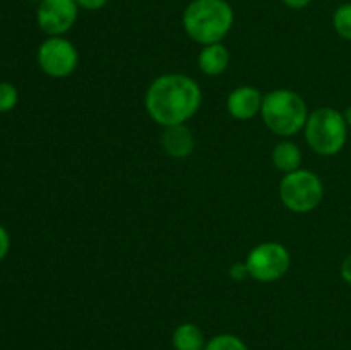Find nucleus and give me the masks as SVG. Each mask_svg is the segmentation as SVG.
Here are the masks:
<instances>
[{"label":"nucleus","mask_w":351,"mask_h":350,"mask_svg":"<svg viewBox=\"0 0 351 350\" xmlns=\"http://www.w3.org/2000/svg\"><path fill=\"white\" fill-rule=\"evenodd\" d=\"M202 105V89L195 79L180 72L158 75L144 95V108L161 127L187 124Z\"/></svg>","instance_id":"f257e3e1"},{"label":"nucleus","mask_w":351,"mask_h":350,"mask_svg":"<svg viewBox=\"0 0 351 350\" xmlns=\"http://www.w3.org/2000/svg\"><path fill=\"white\" fill-rule=\"evenodd\" d=\"M235 24V10L228 0H191L182 14L185 34L201 47L221 43Z\"/></svg>","instance_id":"f03ea898"},{"label":"nucleus","mask_w":351,"mask_h":350,"mask_svg":"<svg viewBox=\"0 0 351 350\" xmlns=\"http://www.w3.org/2000/svg\"><path fill=\"white\" fill-rule=\"evenodd\" d=\"M261 117L271 132L288 139L304 130L308 119V108L305 100L297 91L278 88L264 95Z\"/></svg>","instance_id":"7ed1b4c3"},{"label":"nucleus","mask_w":351,"mask_h":350,"mask_svg":"<svg viewBox=\"0 0 351 350\" xmlns=\"http://www.w3.org/2000/svg\"><path fill=\"white\" fill-rule=\"evenodd\" d=\"M348 124L345 113L332 106H319L308 113L304 134L308 148L321 156L341 153L348 143Z\"/></svg>","instance_id":"20e7f679"},{"label":"nucleus","mask_w":351,"mask_h":350,"mask_svg":"<svg viewBox=\"0 0 351 350\" xmlns=\"http://www.w3.org/2000/svg\"><path fill=\"white\" fill-rule=\"evenodd\" d=\"M278 194L285 208L290 209L291 213L304 215L321 206L324 199V184L315 172L308 168H298L283 175Z\"/></svg>","instance_id":"39448f33"},{"label":"nucleus","mask_w":351,"mask_h":350,"mask_svg":"<svg viewBox=\"0 0 351 350\" xmlns=\"http://www.w3.org/2000/svg\"><path fill=\"white\" fill-rule=\"evenodd\" d=\"M247 271L259 283H273L288 273L291 264L290 250L280 242H261L245 257Z\"/></svg>","instance_id":"423d86ee"},{"label":"nucleus","mask_w":351,"mask_h":350,"mask_svg":"<svg viewBox=\"0 0 351 350\" xmlns=\"http://www.w3.org/2000/svg\"><path fill=\"white\" fill-rule=\"evenodd\" d=\"M38 67L51 79H65L79 65V51L65 36H48L38 47Z\"/></svg>","instance_id":"0eeeda50"},{"label":"nucleus","mask_w":351,"mask_h":350,"mask_svg":"<svg viewBox=\"0 0 351 350\" xmlns=\"http://www.w3.org/2000/svg\"><path fill=\"white\" fill-rule=\"evenodd\" d=\"M79 10L75 0H43L36 9L38 27L48 36H64L77 23Z\"/></svg>","instance_id":"6e6552de"},{"label":"nucleus","mask_w":351,"mask_h":350,"mask_svg":"<svg viewBox=\"0 0 351 350\" xmlns=\"http://www.w3.org/2000/svg\"><path fill=\"white\" fill-rule=\"evenodd\" d=\"M263 100L264 95L256 86H239L226 98V112L235 120L247 122V120H252L261 115Z\"/></svg>","instance_id":"1a4fd4ad"},{"label":"nucleus","mask_w":351,"mask_h":350,"mask_svg":"<svg viewBox=\"0 0 351 350\" xmlns=\"http://www.w3.org/2000/svg\"><path fill=\"white\" fill-rule=\"evenodd\" d=\"M161 146L168 156L177 158V160L187 158L195 148L194 134L189 129L187 124L165 127L163 134H161Z\"/></svg>","instance_id":"9d476101"},{"label":"nucleus","mask_w":351,"mask_h":350,"mask_svg":"<svg viewBox=\"0 0 351 350\" xmlns=\"http://www.w3.org/2000/svg\"><path fill=\"white\" fill-rule=\"evenodd\" d=\"M230 62H232V55H230L228 47L223 45V41L221 43L204 45L197 55L199 71L209 78L221 75L228 69Z\"/></svg>","instance_id":"9b49d317"},{"label":"nucleus","mask_w":351,"mask_h":350,"mask_svg":"<svg viewBox=\"0 0 351 350\" xmlns=\"http://www.w3.org/2000/svg\"><path fill=\"white\" fill-rule=\"evenodd\" d=\"M271 160L278 170L283 172V174H290V172L302 168V150L293 141L283 139L273 148Z\"/></svg>","instance_id":"f8f14e48"},{"label":"nucleus","mask_w":351,"mask_h":350,"mask_svg":"<svg viewBox=\"0 0 351 350\" xmlns=\"http://www.w3.org/2000/svg\"><path fill=\"white\" fill-rule=\"evenodd\" d=\"M206 343L208 340L204 331L194 323H182L171 335V345L175 350H204Z\"/></svg>","instance_id":"ddd939ff"},{"label":"nucleus","mask_w":351,"mask_h":350,"mask_svg":"<svg viewBox=\"0 0 351 350\" xmlns=\"http://www.w3.org/2000/svg\"><path fill=\"white\" fill-rule=\"evenodd\" d=\"M332 27L336 34L345 41H351V2L336 7L332 12Z\"/></svg>","instance_id":"4468645a"},{"label":"nucleus","mask_w":351,"mask_h":350,"mask_svg":"<svg viewBox=\"0 0 351 350\" xmlns=\"http://www.w3.org/2000/svg\"><path fill=\"white\" fill-rule=\"evenodd\" d=\"M204 350H249V347L240 336L232 335V333H221V335H216L208 340Z\"/></svg>","instance_id":"2eb2a0df"},{"label":"nucleus","mask_w":351,"mask_h":350,"mask_svg":"<svg viewBox=\"0 0 351 350\" xmlns=\"http://www.w3.org/2000/svg\"><path fill=\"white\" fill-rule=\"evenodd\" d=\"M19 102V91L12 82H0V113H7L14 110Z\"/></svg>","instance_id":"dca6fc26"},{"label":"nucleus","mask_w":351,"mask_h":350,"mask_svg":"<svg viewBox=\"0 0 351 350\" xmlns=\"http://www.w3.org/2000/svg\"><path fill=\"white\" fill-rule=\"evenodd\" d=\"M75 3L79 5V9L95 12V10H101L103 7H106L108 0H75Z\"/></svg>","instance_id":"f3484780"},{"label":"nucleus","mask_w":351,"mask_h":350,"mask_svg":"<svg viewBox=\"0 0 351 350\" xmlns=\"http://www.w3.org/2000/svg\"><path fill=\"white\" fill-rule=\"evenodd\" d=\"M230 277H232V280H235V281L245 280V278L249 277V271H247L245 261H243V263L232 264V268H230Z\"/></svg>","instance_id":"a211bd4d"},{"label":"nucleus","mask_w":351,"mask_h":350,"mask_svg":"<svg viewBox=\"0 0 351 350\" xmlns=\"http://www.w3.org/2000/svg\"><path fill=\"white\" fill-rule=\"evenodd\" d=\"M10 249V235L5 230V226L0 225V261L5 259V256L9 254Z\"/></svg>","instance_id":"6ab92c4d"},{"label":"nucleus","mask_w":351,"mask_h":350,"mask_svg":"<svg viewBox=\"0 0 351 350\" xmlns=\"http://www.w3.org/2000/svg\"><path fill=\"white\" fill-rule=\"evenodd\" d=\"M339 275H341L343 281H345L346 285H350L351 287V253L348 256L345 257V259L341 261V268H339Z\"/></svg>","instance_id":"aec40b11"},{"label":"nucleus","mask_w":351,"mask_h":350,"mask_svg":"<svg viewBox=\"0 0 351 350\" xmlns=\"http://www.w3.org/2000/svg\"><path fill=\"white\" fill-rule=\"evenodd\" d=\"M283 5H287L291 10H302L312 3V0H281Z\"/></svg>","instance_id":"412c9836"},{"label":"nucleus","mask_w":351,"mask_h":350,"mask_svg":"<svg viewBox=\"0 0 351 350\" xmlns=\"http://www.w3.org/2000/svg\"><path fill=\"white\" fill-rule=\"evenodd\" d=\"M343 113H345L346 124H348V127L351 129V105L346 106V110H345V112H343Z\"/></svg>","instance_id":"4be33fe9"},{"label":"nucleus","mask_w":351,"mask_h":350,"mask_svg":"<svg viewBox=\"0 0 351 350\" xmlns=\"http://www.w3.org/2000/svg\"><path fill=\"white\" fill-rule=\"evenodd\" d=\"M29 2H34V3H40V2H43V0H29Z\"/></svg>","instance_id":"5701e85b"}]
</instances>
